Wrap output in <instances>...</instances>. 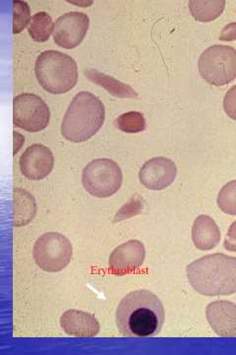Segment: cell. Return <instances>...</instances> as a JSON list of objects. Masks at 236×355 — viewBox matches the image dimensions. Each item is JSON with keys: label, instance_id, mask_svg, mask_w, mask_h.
Wrapping results in <instances>:
<instances>
[{"label": "cell", "instance_id": "30bf717a", "mask_svg": "<svg viewBox=\"0 0 236 355\" xmlns=\"http://www.w3.org/2000/svg\"><path fill=\"white\" fill-rule=\"evenodd\" d=\"M145 258L146 250L143 243L130 240L112 251L109 259V270L119 277L129 275L143 266Z\"/></svg>", "mask_w": 236, "mask_h": 355}, {"label": "cell", "instance_id": "ffe728a7", "mask_svg": "<svg viewBox=\"0 0 236 355\" xmlns=\"http://www.w3.org/2000/svg\"><path fill=\"white\" fill-rule=\"evenodd\" d=\"M116 125L121 132L138 133L143 132L146 128V120L139 112H128L116 119Z\"/></svg>", "mask_w": 236, "mask_h": 355}, {"label": "cell", "instance_id": "4fadbf2b", "mask_svg": "<svg viewBox=\"0 0 236 355\" xmlns=\"http://www.w3.org/2000/svg\"><path fill=\"white\" fill-rule=\"evenodd\" d=\"M206 317L212 331L219 336H236V305L230 301L218 300L210 303Z\"/></svg>", "mask_w": 236, "mask_h": 355}, {"label": "cell", "instance_id": "484cf974", "mask_svg": "<svg viewBox=\"0 0 236 355\" xmlns=\"http://www.w3.org/2000/svg\"><path fill=\"white\" fill-rule=\"evenodd\" d=\"M219 39L221 41H235L236 40V22L230 23L224 28Z\"/></svg>", "mask_w": 236, "mask_h": 355}, {"label": "cell", "instance_id": "277c9868", "mask_svg": "<svg viewBox=\"0 0 236 355\" xmlns=\"http://www.w3.org/2000/svg\"><path fill=\"white\" fill-rule=\"evenodd\" d=\"M35 72L39 85L51 94L69 92L78 80L77 62L57 51H43L37 58Z\"/></svg>", "mask_w": 236, "mask_h": 355}, {"label": "cell", "instance_id": "5b68a950", "mask_svg": "<svg viewBox=\"0 0 236 355\" xmlns=\"http://www.w3.org/2000/svg\"><path fill=\"white\" fill-rule=\"evenodd\" d=\"M201 76L214 86H224L236 78V50L215 44L203 51L198 62Z\"/></svg>", "mask_w": 236, "mask_h": 355}, {"label": "cell", "instance_id": "d6986e66", "mask_svg": "<svg viewBox=\"0 0 236 355\" xmlns=\"http://www.w3.org/2000/svg\"><path fill=\"white\" fill-rule=\"evenodd\" d=\"M53 29H55V24L51 16L46 12H39L32 16L28 32L35 42L44 43L50 39Z\"/></svg>", "mask_w": 236, "mask_h": 355}, {"label": "cell", "instance_id": "cb8c5ba5", "mask_svg": "<svg viewBox=\"0 0 236 355\" xmlns=\"http://www.w3.org/2000/svg\"><path fill=\"white\" fill-rule=\"evenodd\" d=\"M224 109L230 119L236 121V85L231 87L224 96Z\"/></svg>", "mask_w": 236, "mask_h": 355}, {"label": "cell", "instance_id": "8992f818", "mask_svg": "<svg viewBox=\"0 0 236 355\" xmlns=\"http://www.w3.org/2000/svg\"><path fill=\"white\" fill-rule=\"evenodd\" d=\"M122 181L120 167L111 159H96L82 173L84 188L93 197H111L120 189Z\"/></svg>", "mask_w": 236, "mask_h": 355}, {"label": "cell", "instance_id": "7a4b0ae2", "mask_svg": "<svg viewBox=\"0 0 236 355\" xmlns=\"http://www.w3.org/2000/svg\"><path fill=\"white\" fill-rule=\"evenodd\" d=\"M189 284L201 295H230L236 292V258L212 254L187 266Z\"/></svg>", "mask_w": 236, "mask_h": 355}, {"label": "cell", "instance_id": "52a82bcc", "mask_svg": "<svg viewBox=\"0 0 236 355\" xmlns=\"http://www.w3.org/2000/svg\"><path fill=\"white\" fill-rule=\"evenodd\" d=\"M73 249L71 242L58 232H48L37 240L33 257L39 268L48 272H58L69 265Z\"/></svg>", "mask_w": 236, "mask_h": 355}, {"label": "cell", "instance_id": "603a6c76", "mask_svg": "<svg viewBox=\"0 0 236 355\" xmlns=\"http://www.w3.org/2000/svg\"><path fill=\"white\" fill-rule=\"evenodd\" d=\"M143 209V202L141 198L138 197H133L129 202L125 203L120 210L114 216V222H119L125 220V219L131 218V217L136 216Z\"/></svg>", "mask_w": 236, "mask_h": 355}, {"label": "cell", "instance_id": "ac0fdd59", "mask_svg": "<svg viewBox=\"0 0 236 355\" xmlns=\"http://www.w3.org/2000/svg\"><path fill=\"white\" fill-rule=\"evenodd\" d=\"M226 3L224 0H191L189 9L196 20L208 23L216 20L223 14Z\"/></svg>", "mask_w": 236, "mask_h": 355}, {"label": "cell", "instance_id": "4316f807", "mask_svg": "<svg viewBox=\"0 0 236 355\" xmlns=\"http://www.w3.org/2000/svg\"><path fill=\"white\" fill-rule=\"evenodd\" d=\"M25 139L18 132H14V155L18 153L19 149L22 147L24 144Z\"/></svg>", "mask_w": 236, "mask_h": 355}, {"label": "cell", "instance_id": "9a60e30c", "mask_svg": "<svg viewBox=\"0 0 236 355\" xmlns=\"http://www.w3.org/2000/svg\"><path fill=\"white\" fill-rule=\"evenodd\" d=\"M221 234L219 226L211 216L202 214L194 221L192 241L201 251H210L218 246Z\"/></svg>", "mask_w": 236, "mask_h": 355}, {"label": "cell", "instance_id": "d4e9b609", "mask_svg": "<svg viewBox=\"0 0 236 355\" xmlns=\"http://www.w3.org/2000/svg\"><path fill=\"white\" fill-rule=\"evenodd\" d=\"M224 246L228 251L236 252V221L233 222L230 227L228 228Z\"/></svg>", "mask_w": 236, "mask_h": 355}, {"label": "cell", "instance_id": "44dd1931", "mask_svg": "<svg viewBox=\"0 0 236 355\" xmlns=\"http://www.w3.org/2000/svg\"><path fill=\"white\" fill-rule=\"evenodd\" d=\"M217 202L224 214L236 216V181L224 184L219 191Z\"/></svg>", "mask_w": 236, "mask_h": 355}, {"label": "cell", "instance_id": "e0dca14e", "mask_svg": "<svg viewBox=\"0 0 236 355\" xmlns=\"http://www.w3.org/2000/svg\"><path fill=\"white\" fill-rule=\"evenodd\" d=\"M86 77L92 83L102 86L107 92L118 98H137L136 91L127 84L116 80L114 77L107 76L96 69L84 70Z\"/></svg>", "mask_w": 236, "mask_h": 355}, {"label": "cell", "instance_id": "9c48e42d", "mask_svg": "<svg viewBox=\"0 0 236 355\" xmlns=\"http://www.w3.org/2000/svg\"><path fill=\"white\" fill-rule=\"evenodd\" d=\"M90 19L85 13L69 12L55 21L53 39L57 46L71 50L77 48L87 35Z\"/></svg>", "mask_w": 236, "mask_h": 355}, {"label": "cell", "instance_id": "7c38bea8", "mask_svg": "<svg viewBox=\"0 0 236 355\" xmlns=\"http://www.w3.org/2000/svg\"><path fill=\"white\" fill-rule=\"evenodd\" d=\"M20 170L27 179L39 181L48 176L55 165V157L48 147L33 144L20 157Z\"/></svg>", "mask_w": 236, "mask_h": 355}, {"label": "cell", "instance_id": "ba28073f", "mask_svg": "<svg viewBox=\"0 0 236 355\" xmlns=\"http://www.w3.org/2000/svg\"><path fill=\"white\" fill-rule=\"evenodd\" d=\"M51 111L46 103L37 95L24 93L13 100L14 125L29 132H37L48 127Z\"/></svg>", "mask_w": 236, "mask_h": 355}, {"label": "cell", "instance_id": "8fae6325", "mask_svg": "<svg viewBox=\"0 0 236 355\" xmlns=\"http://www.w3.org/2000/svg\"><path fill=\"white\" fill-rule=\"evenodd\" d=\"M177 175L174 161L165 157H156L147 161L139 172V180L145 188L162 191L174 183Z\"/></svg>", "mask_w": 236, "mask_h": 355}, {"label": "cell", "instance_id": "3957f363", "mask_svg": "<svg viewBox=\"0 0 236 355\" xmlns=\"http://www.w3.org/2000/svg\"><path fill=\"white\" fill-rule=\"evenodd\" d=\"M106 111L102 101L90 92L78 93L70 103L62 125V135L69 141H87L102 127Z\"/></svg>", "mask_w": 236, "mask_h": 355}, {"label": "cell", "instance_id": "6da1fadb", "mask_svg": "<svg viewBox=\"0 0 236 355\" xmlns=\"http://www.w3.org/2000/svg\"><path fill=\"white\" fill-rule=\"evenodd\" d=\"M165 323V308L153 292L142 289L130 292L118 304L116 326L126 338H149L161 333Z\"/></svg>", "mask_w": 236, "mask_h": 355}, {"label": "cell", "instance_id": "7402d4cb", "mask_svg": "<svg viewBox=\"0 0 236 355\" xmlns=\"http://www.w3.org/2000/svg\"><path fill=\"white\" fill-rule=\"evenodd\" d=\"M31 11L27 2L13 1V34H19L31 22Z\"/></svg>", "mask_w": 236, "mask_h": 355}, {"label": "cell", "instance_id": "2e32d148", "mask_svg": "<svg viewBox=\"0 0 236 355\" xmlns=\"http://www.w3.org/2000/svg\"><path fill=\"white\" fill-rule=\"evenodd\" d=\"M37 214L36 200L27 191L14 189L13 225L15 227L27 225Z\"/></svg>", "mask_w": 236, "mask_h": 355}, {"label": "cell", "instance_id": "5bb4252c", "mask_svg": "<svg viewBox=\"0 0 236 355\" xmlns=\"http://www.w3.org/2000/svg\"><path fill=\"white\" fill-rule=\"evenodd\" d=\"M60 326L67 335L93 338L99 334L100 323L95 316L79 310H67L60 318Z\"/></svg>", "mask_w": 236, "mask_h": 355}]
</instances>
